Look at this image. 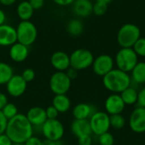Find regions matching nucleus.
Wrapping results in <instances>:
<instances>
[{
    "label": "nucleus",
    "mask_w": 145,
    "mask_h": 145,
    "mask_svg": "<svg viewBox=\"0 0 145 145\" xmlns=\"http://www.w3.org/2000/svg\"><path fill=\"white\" fill-rule=\"evenodd\" d=\"M5 134L14 144H25L33 136V126L29 122L26 115L18 114L8 121Z\"/></svg>",
    "instance_id": "f257e3e1"
},
{
    "label": "nucleus",
    "mask_w": 145,
    "mask_h": 145,
    "mask_svg": "<svg viewBox=\"0 0 145 145\" xmlns=\"http://www.w3.org/2000/svg\"><path fill=\"white\" fill-rule=\"evenodd\" d=\"M131 76L118 68H114L103 77L104 86L110 92L120 94L124 90L131 86Z\"/></svg>",
    "instance_id": "f03ea898"
},
{
    "label": "nucleus",
    "mask_w": 145,
    "mask_h": 145,
    "mask_svg": "<svg viewBox=\"0 0 145 145\" xmlns=\"http://www.w3.org/2000/svg\"><path fill=\"white\" fill-rule=\"evenodd\" d=\"M141 38L140 28L133 23H127L121 26L117 33V43L121 48H133Z\"/></svg>",
    "instance_id": "7ed1b4c3"
},
{
    "label": "nucleus",
    "mask_w": 145,
    "mask_h": 145,
    "mask_svg": "<svg viewBox=\"0 0 145 145\" xmlns=\"http://www.w3.org/2000/svg\"><path fill=\"white\" fill-rule=\"evenodd\" d=\"M114 61L118 69L128 73L138 62V56L133 48H121L116 53Z\"/></svg>",
    "instance_id": "20e7f679"
},
{
    "label": "nucleus",
    "mask_w": 145,
    "mask_h": 145,
    "mask_svg": "<svg viewBox=\"0 0 145 145\" xmlns=\"http://www.w3.org/2000/svg\"><path fill=\"white\" fill-rule=\"evenodd\" d=\"M17 42L25 46L31 45L37 39V29L30 21H21L16 27Z\"/></svg>",
    "instance_id": "39448f33"
},
{
    "label": "nucleus",
    "mask_w": 145,
    "mask_h": 145,
    "mask_svg": "<svg viewBox=\"0 0 145 145\" xmlns=\"http://www.w3.org/2000/svg\"><path fill=\"white\" fill-rule=\"evenodd\" d=\"M93 53L87 49H76L70 56L71 68L76 71L88 68L93 65Z\"/></svg>",
    "instance_id": "423d86ee"
},
{
    "label": "nucleus",
    "mask_w": 145,
    "mask_h": 145,
    "mask_svg": "<svg viewBox=\"0 0 145 145\" xmlns=\"http://www.w3.org/2000/svg\"><path fill=\"white\" fill-rule=\"evenodd\" d=\"M71 85V79L65 72H55L50 78L49 87L54 95H65Z\"/></svg>",
    "instance_id": "0eeeda50"
},
{
    "label": "nucleus",
    "mask_w": 145,
    "mask_h": 145,
    "mask_svg": "<svg viewBox=\"0 0 145 145\" xmlns=\"http://www.w3.org/2000/svg\"><path fill=\"white\" fill-rule=\"evenodd\" d=\"M42 132L46 140L59 142L64 136L65 128L59 120H47L41 126Z\"/></svg>",
    "instance_id": "6e6552de"
},
{
    "label": "nucleus",
    "mask_w": 145,
    "mask_h": 145,
    "mask_svg": "<svg viewBox=\"0 0 145 145\" xmlns=\"http://www.w3.org/2000/svg\"><path fill=\"white\" fill-rule=\"evenodd\" d=\"M92 133L99 136L109 132L110 128V115L104 111H96L89 119Z\"/></svg>",
    "instance_id": "1a4fd4ad"
},
{
    "label": "nucleus",
    "mask_w": 145,
    "mask_h": 145,
    "mask_svg": "<svg viewBox=\"0 0 145 145\" xmlns=\"http://www.w3.org/2000/svg\"><path fill=\"white\" fill-rule=\"evenodd\" d=\"M115 61L111 56L107 54H102L98 57L94 58L93 63L92 65L93 70L98 76L104 77L114 69Z\"/></svg>",
    "instance_id": "9d476101"
},
{
    "label": "nucleus",
    "mask_w": 145,
    "mask_h": 145,
    "mask_svg": "<svg viewBox=\"0 0 145 145\" xmlns=\"http://www.w3.org/2000/svg\"><path fill=\"white\" fill-rule=\"evenodd\" d=\"M128 125L135 133L145 132V109L137 107L130 115Z\"/></svg>",
    "instance_id": "9b49d317"
},
{
    "label": "nucleus",
    "mask_w": 145,
    "mask_h": 145,
    "mask_svg": "<svg viewBox=\"0 0 145 145\" xmlns=\"http://www.w3.org/2000/svg\"><path fill=\"white\" fill-rule=\"evenodd\" d=\"M8 94L13 97H19L26 90L27 83L20 74H14L6 84Z\"/></svg>",
    "instance_id": "f8f14e48"
},
{
    "label": "nucleus",
    "mask_w": 145,
    "mask_h": 145,
    "mask_svg": "<svg viewBox=\"0 0 145 145\" xmlns=\"http://www.w3.org/2000/svg\"><path fill=\"white\" fill-rule=\"evenodd\" d=\"M125 107L126 105L120 94L112 93L106 98L105 102V108L109 115L121 114L125 109Z\"/></svg>",
    "instance_id": "ddd939ff"
},
{
    "label": "nucleus",
    "mask_w": 145,
    "mask_h": 145,
    "mask_svg": "<svg viewBox=\"0 0 145 145\" xmlns=\"http://www.w3.org/2000/svg\"><path fill=\"white\" fill-rule=\"evenodd\" d=\"M16 42V28L7 24L0 26V46H11Z\"/></svg>",
    "instance_id": "4468645a"
},
{
    "label": "nucleus",
    "mask_w": 145,
    "mask_h": 145,
    "mask_svg": "<svg viewBox=\"0 0 145 145\" xmlns=\"http://www.w3.org/2000/svg\"><path fill=\"white\" fill-rule=\"evenodd\" d=\"M51 65L59 72H65L71 68L70 56L64 51L54 52L50 58Z\"/></svg>",
    "instance_id": "2eb2a0df"
},
{
    "label": "nucleus",
    "mask_w": 145,
    "mask_h": 145,
    "mask_svg": "<svg viewBox=\"0 0 145 145\" xmlns=\"http://www.w3.org/2000/svg\"><path fill=\"white\" fill-rule=\"evenodd\" d=\"M25 115L33 127L42 126L44 124V122L48 120L45 109L41 107L31 108Z\"/></svg>",
    "instance_id": "dca6fc26"
},
{
    "label": "nucleus",
    "mask_w": 145,
    "mask_h": 145,
    "mask_svg": "<svg viewBox=\"0 0 145 145\" xmlns=\"http://www.w3.org/2000/svg\"><path fill=\"white\" fill-rule=\"evenodd\" d=\"M96 111L97 110L93 105L86 103H81L74 107L72 115L75 120H89Z\"/></svg>",
    "instance_id": "f3484780"
},
{
    "label": "nucleus",
    "mask_w": 145,
    "mask_h": 145,
    "mask_svg": "<svg viewBox=\"0 0 145 145\" xmlns=\"http://www.w3.org/2000/svg\"><path fill=\"white\" fill-rule=\"evenodd\" d=\"M71 130L73 135L77 138L87 135H92L89 120H74L71 123Z\"/></svg>",
    "instance_id": "a211bd4d"
},
{
    "label": "nucleus",
    "mask_w": 145,
    "mask_h": 145,
    "mask_svg": "<svg viewBox=\"0 0 145 145\" xmlns=\"http://www.w3.org/2000/svg\"><path fill=\"white\" fill-rule=\"evenodd\" d=\"M29 54V50L28 47L16 42L13 45L10 46L9 49V56L12 61L15 62H24Z\"/></svg>",
    "instance_id": "6ab92c4d"
},
{
    "label": "nucleus",
    "mask_w": 145,
    "mask_h": 145,
    "mask_svg": "<svg viewBox=\"0 0 145 145\" xmlns=\"http://www.w3.org/2000/svg\"><path fill=\"white\" fill-rule=\"evenodd\" d=\"M93 5L90 0H76L73 3V11L80 17H87L93 13Z\"/></svg>",
    "instance_id": "aec40b11"
},
{
    "label": "nucleus",
    "mask_w": 145,
    "mask_h": 145,
    "mask_svg": "<svg viewBox=\"0 0 145 145\" xmlns=\"http://www.w3.org/2000/svg\"><path fill=\"white\" fill-rule=\"evenodd\" d=\"M71 103L70 98L65 95H55L53 98V106L60 114L66 113L71 108Z\"/></svg>",
    "instance_id": "412c9836"
},
{
    "label": "nucleus",
    "mask_w": 145,
    "mask_h": 145,
    "mask_svg": "<svg viewBox=\"0 0 145 145\" xmlns=\"http://www.w3.org/2000/svg\"><path fill=\"white\" fill-rule=\"evenodd\" d=\"M17 15L21 21H30L34 14V9L28 1L20 2L16 9Z\"/></svg>",
    "instance_id": "4be33fe9"
},
{
    "label": "nucleus",
    "mask_w": 145,
    "mask_h": 145,
    "mask_svg": "<svg viewBox=\"0 0 145 145\" xmlns=\"http://www.w3.org/2000/svg\"><path fill=\"white\" fill-rule=\"evenodd\" d=\"M131 79L136 84H145V62H138L132 70Z\"/></svg>",
    "instance_id": "5701e85b"
},
{
    "label": "nucleus",
    "mask_w": 145,
    "mask_h": 145,
    "mask_svg": "<svg viewBox=\"0 0 145 145\" xmlns=\"http://www.w3.org/2000/svg\"><path fill=\"white\" fill-rule=\"evenodd\" d=\"M138 94V91L135 88L129 86L128 88L124 90L121 93H120V96L123 100L125 105H133L137 103Z\"/></svg>",
    "instance_id": "b1692460"
},
{
    "label": "nucleus",
    "mask_w": 145,
    "mask_h": 145,
    "mask_svg": "<svg viewBox=\"0 0 145 145\" xmlns=\"http://www.w3.org/2000/svg\"><path fill=\"white\" fill-rule=\"evenodd\" d=\"M83 24L78 19H72L67 24V32L70 35L77 37L83 32Z\"/></svg>",
    "instance_id": "393cba45"
},
{
    "label": "nucleus",
    "mask_w": 145,
    "mask_h": 145,
    "mask_svg": "<svg viewBox=\"0 0 145 145\" xmlns=\"http://www.w3.org/2000/svg\"><path fill=\"white\" fill-rule=\"evenodd\" d=\"M14 75L13 68L6 62H0V85H6Z\"/></svg>",
    "instance_id": "a878e982"
},
{
    "label": "nucleus",
    "mask_w": 145,
    "mask_h": 145,
    "mask_svg": "<svg viewBox=\"0 0 145 145\" xmlns=\"http://www.w3.org/2000/svg\"><path fill=\"white\" fill-rule=\"evenodd\" d=\"M110 127L116 130H121L126 125V120L121 114L110 115Z\"/></svg>",
    "instance_id": "bb28decb"
},
{
    "label": "nucleus",
    "mask_w": 145,
    "mask_h": 145,
    "mask_svg": "<svg viewBox=\"0 0 145 145\" xmlns=\"http://www.w3.org/2000/svg\"><path fill=\"white\" fill-rule=\"evenodd\" d=\"M1 111L8 121L11 120L12 118H14V116L18 115L17 107L14 103H8Z\"/></svg>",
    "instance_id": "cd10ccee"
},
{
    "label": "nucleus",
    "mask_w": 145,
    "mask_h": 145,
    "mask_svg": "<svg viewBox=\"0 0 145 145\" xmlns=\"http://www.w3.org/2000/svg\"><path fill=\"white\" fill-rule=\"evenodd\" d=\"M138 56L145 57V38H140L133 47Z\"/></svg>",
    "instance_id": "c85d7f7f"
},
{
    "label": "nucleus",
    "mask_w": 145,
    "mask_h": 145,
    "mask_svg": "<svg viewBox=\"0 0 145 145\" xmlns=\"http://www.w3.org/2000/svg\"><path fill=\"white\" fill-rule=\"evenodd\" d=\"M98 139L100 145H114L115 143L114 136L110 132L98 136Z\"/></svg>",
    "instance_id": "c756f323"
},
{
    "label": "nucleus",
    "mask_w": 145,
    "mask_h": 145,
    "mask_svg": "<svg viewBox=\"0 0 145 145\" xmlns=\"http://www.w3.org/2000/svg\"><path fill=\"white\" fill-rule=\"evenodd\" d=\"M108 10V4L100 3V2H96L93 5V13L98 16L104 15Z\"/></svg>",
    "instance_id": "7c9ffc66"
},
{
    "label": "nucleus",
    "mask_w": 145,
    "mask_h": 145,
    "mask_svg": "<svg viewBox=\"0 0 145 145\" xmlns=\"http://www.w3.org/2000/svg\"><path fill=\"white\" fill-rule=\"evenodd\" d=\"M21 77L24 79V80L28 83V82H31L35 78V72L33 69L31 68H26L25 69L22 73H21Z\"/></svg>",
    "instance_id": "2f4dec72"
},
{
    "label": "nucleus",
    "mask_w": 145,
    "mask_h": 145,
    "mask_svg": "<svg viewBox=\"0 0 145 145\" xmlns=\"http://www.w3.org/2000/svg\"><path fill=\"white\" fill-rule=\"evenodd\" d=\"M45 111H46V115H47L48 120H56L58 118L59 114L53 105L48 107L45 109Z\"/></svg>",
    "instance_id": "473e14b6"
},
{
    "label": "nucleus",
    "mask_w": 145,
    "mask_h": 145,
    "mask_svg": "<svg viewBox=\"0 0 145 145\" xmlns=\"http://www.w3.org/2000/svg\"><path fill=\"white\" fill-rule=\"evenodd\" d=\"M138 107L144 108L145 109V87H143L138 94Z\"/></svg>",
    "instance_id": "72a5a7b5"
},
{
    "label": "nucleus",
    "mask_w": 145,
    "mask_h": 145,
    "mask_svg": "<svg viewBox=\"0 0 145 145\" xmlns=\"http://www.w3.org/2000/svg\"><path fill=\"white\" fill-rule=\"evenodd\" d=\"M78 145H92L93 144V138L92 135H87L81 138H78Z\"/></svg>",
    "instance_id": "f704fd0d"
},
{
    "label": "nucleus",
    "mask_w": 145,
    "mask_h": 145,
    "mask_svg": "<svg viewBox=\"0 0 145 145\" xmlns=\"http://www.w3.org/2000/svg\"><path fill=\"white\" fill-rule=\"evenodd\" d=\"M7 124H8V120L4 117L2 111H0V135L5 133Z\"/></svg>",
    "instance_id": "c9c22d12"
},
{
    "label": "nucleus",
    "mask_w": 145,
    "mask_h": 145,
    "mask_svg": "<svg viewBox=\"0 0 145 145\" xmlns=\"http://www.w3.org/2000/svg\"><path fill=\"white\" fill-rule=\"evenodd\" d=\"M28 2L34 10L41 9L44 4V0H28Z\"/></svg>",
    "instance_id": "e433bc0d"
},
{
    "label": "nucleus",
    "mask_w": 145,
    "mask_h": 145,
    "mask_svg": "<svg viewBox=\"0 0 145 145\" xmlns=\"http://www.w3.org/2000/svg\"><path fill=\"white\" fill-rule=\"evenodd\" d=\"M42 142L39 138H37V137H31L24 144L25 145H42Z\"/></svg>",
    "instance_id": "4c0bfd02"
},
{
    "label": "nucleus",
    "mask_w": 145,
    "mask_h": 145,
    "mask_svg": "<svg viewBox=\"0 0 145 145\" xmlns=\"http://www.w3.org/2000/svg\"><path fill=\"white\" fill-rule=\"evenodd\" d=\"M13 144L14 143L5 133L0 135V145H13Z\"/></svg>",
    "instance_id": "58836bf2"
},
{
    "label": "nucleus",
    "mask_w": 145,
    "mask_h": 145,
    "mask_svg": "<svg viewBox=\"0 0 145 145\" xmlns=\"http://www.w3.org/2000/svg\"><path fill=\"white\" fill-rule=\"evenodd\" d=\"M8 103V97L7 96L3 93V92H0V111L5 107V105Z\"/></svg>",
    "instance_id": "ea45409f"
},
{
    "label": "nucleus",
    "mask_w": 145,
    "mask_h": 145,
    "mask_svg": "<svg viewBox=\"0 0 145 145\" xmlns=\"http://www.w3.org/2000/svg\"><path fill=\"white\" fill-rule=\"evenodd\" d=\"M57 5L59 6H68L71 4H73V3L76 0H53Z\"/></svg>",
    "instance_id": "a19ab883"
},
{
    "label": "nucleus",
    "mask_w": 145,
    "mask_h": 145,
    "mask_svg": "<svg viewBox=\"0 0 145 145\" xmlns=\"http://www.w3.org/2000/svg\"><path fill=\"white\" fill-rule=\"evenodd\" d=\"M66 73H67V75L69 76V78H70L71 79H74V78H76V77L77 71H76V70H75L74 68H70L68 69V72H67Z\"/></svg>",
    "instance_id": "79ce46f5"
},
{
    "label": "nucleus",
    "mask_w": 145,
    "mask_h": 145,
    "mask_svg": "<svg viewBox=\"0 0 145 145\" xmlns=\"http://www.w3.org/2000/svg\"><path fill=\"white\" fill-rule=\"evenodd\" d=\"M16 0H0V3L4 6H11L15 3Z\"/></svg>",
    "instance_id": "37998d69"
},
{
    "label": "nucleus",
    "mask_w": 145,
    "mask_h": 145,
    "mask_svg": "<svg viewBox=\"0 0 145 145\" xmlns=\"http://www.w3.org/2000/svg\"><path fill=\"white\" fill-rule=\"evenodd\" d=\"M5 20H6V15L2 9H0V26L4 24Z\"/></svg>",
    "instance_id": "c03bdc74"
},
{
    "label": "nucleus",
    "mask_w": 145,
    "mask_h": 145,
    "mask_svg": "<svg viewBox=\"0 0 145 145\" xmlns=\"http://www.w3.org/2000/svg\"><path fill=\"white\" fill-rule=\"evenodd\" d=\"M42 145H59V142H54L50 140H45L42 142Z\"/></svg>",
    "instance_id": "a18cd8bd"
},
{
    "label": "nucleus",
    "mask_w": 145,
    "mask_h": 145,
    "mask_svg": "<svg viewBox=\"0 0 145 145\" xmlns=\"http://www.w3.org/2000/svg\"><path fill=\"white\" fill-rule=\"evenodd\" d=\"M112 0H96V2H100V3H110Z\"/></svg>",
    "instance_id": "49530a36"
},
{
    "label": "nucleus",
    "mask_w": 145,
    "mask_h": 145,
    "mask_svg": "<svg viewBox=\"0 0 145 145\" xmlns=\"http://www.w3.org/2000/svg\"><path fill=\"white\" fill-rule=\"evenodd\" d=\"M13 145H25L24 144H13Z\"/></svg>",
    "instance_id": "de8ad7c7"
},
{
    "label": "nucleus",
    "mask_w": 145,
    "mask_h": 145,
    "mask_svg": "<svg viewBox=\"0 0 145 145\" xmlns=\"http://www.w3.org/2000/svg\"><path fill=\"white\" fill-rule=\"evenodd\" d=\"M18 1H20V2H24V1H28V0H18Z\"/></svg>",
    "instance_id": "09e8293b"
}]
</instances>
